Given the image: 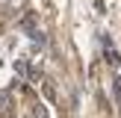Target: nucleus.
<instances>
[{"mask_svg":"<svg viewBox=\"0 0 121 118\" xmlns=\"http://www.w3.org/2000/svg\"><path fill=\"white\" fill-rule=\"evenodd\" d=\"M12 112H15V109H12V94H0V118H12Z\"/></svg>","mask_w":121,"mask_h":118,"instance_id":"1","label":"nucleus"},{"mask_svg":"<svg viewBox=\"0 0 121 118\" xmlns=\"http://www.w3.org/2000/svg\"><path fill=\"white\" fill-rule=\"evenodd\" d=\"M112 94H115V103L121 109V77H112Z\"/></svg>","mask_w":121,"mask_h":118,"instance_id":"2","label":"nucleus"},{"mask_svg":"<svg viewBox=\"0 0 121 118\" xmlns=\"http://www.w3.org/2000/svg\"><path fill=\"white\" fill-rule=\"evenodd\" d=\"M33 118H50V115H47V106H44V103H35V109H33Z\"/></svg>","mask_w":121,"mask_h":118,"instance_id":"3","label":"nucleus"},{"mask_svg":"<svg viewBox=\"0 0 121 118\" xmlns=\"http://www.w3.org/2000/svg\"><path fill=\"white\" fill-rule=\"evenodd\" d=\"M33 24H35V15H33V12H30V15H27V18H24V21H21V27L33 33Z\"/></svg>","mask_w":121,"mask_h":118,"instance_id":"4","label":"nucleus"},{"mask_svg":"<svg viewBox=\"0 0 121 118\" xmlns=\"http://www.w3.org/2000/svg\"><path fill=\"white\" fill-rule=\"evenodd\" d=\"M44 94H47V97H50V100L56 97V88H53V83H44Z\"/></svg>","mask_w":121,"mask_h":118,"instance_id":"5","label":"nucleus"},{"mask_svg":"<svg viewBox=\"0 0 121 118\" xmlns=\"http://www.w3.org/2000/svg\"><path fill=\"white\" fill-rule=\"evenodd\" d=\"M15 68H18V74H27V62H24V59H18Z\"/></svg>","mask_w":121,"mask_h":118,"instance_id":"6","label":"nucleus"}]
</instances>
